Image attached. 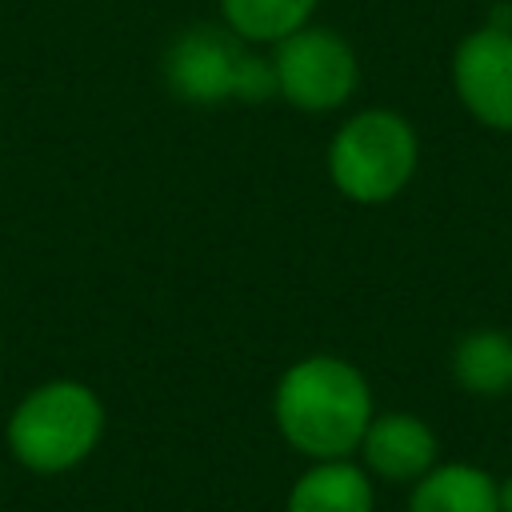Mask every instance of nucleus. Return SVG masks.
I'll list each match as a JSON object with an SVG mask.
<instances>
[{"instance_id":"6","label":"nucleus","mask_w":512,"mask_h":512,"mask_svg":"<svg viewBox=\"0 0 512 512\" xmlns=\"http://www.w3.org/2000/svg\"><path fill=\"white\" fill-rule=\"evenodd\" d=\"M460 108L488 132L512 136V28L480 24L464 32L448 60Z\"/></svg>"},{"instance_id":"11","label":"nucleus","mask_w":512,"mask_h":512,"mask_svg":"<svg viewBox=\"0 0 512 512\" xmlns=\"http://www.w3.org/2000/svg\"><path fill=\"white\" fill-rule=\"evenodd\" d=\"M220 24L256 48H272L276 40L300 32L316 20L320 0H216Z\"/></svg>"},{"instance_id":"12","label":"nucleus","mask_w":512,"mask_h":512,"mask_svg":"<svg viewBox=\"0 0 512 512\" xmlns=\"http://www.w3.org/2000/svg\"><path fill=\"white\" fill-rule=\"evenodd\" d=\"M500 512H512V476L500 484Z\"/></svg>"},{"instance_id":"10","label":"nucleus","mask_w":512,"mask_h":512,"mask_svg":"<svg viewBox=\"0 0 512 512\" xmlns=\"http://www.w3.org/2000/svg\"><path fill=\"white\" fill-rule=\"evenodd\" d=\"M452 380L472 396H500L512 388V336L500 328H472L452 348Z\"/></svg>"},{"instance_id":"5","label":"nucleus","mask_w":512,"mask_h":512,"mask_svg":"<svg viewBox=\"0 0 512 512\" xmlns=\"http://www.w3.org/2000/svg\"><path fill=\"white\" fill-rule=\"evenodd\" d=\"M272 76H276V96L292 104L296 112L324 116L340 112L356 88H360V56L328 24H304L300 32L284 36L268 52Z\"/></svg>"},{"instance_id":"9","label":"nucleus","mask_w":512,"mask_h":512,"mask_svg":"<svg viewBox=\"0 0 512 512\" xmlns=\"http://www.w3.org/2000/svg\"><path fill=\"white\" fill-rule=\"evenodd\" d=\"M408 512H500V484L476 464H432L416 480Z\"/></svg>"},{"instance_id":"8","label":"nucleus","mask_w":512,"mask_h":512,"mask_svg":"<svg viewBox=\"0 0 512 512\" xmlns=\"http://www.w3.org/2000/svg\"><path fill=\"white\" fill-rule=\"evenodd\" d=\"M376 492L364 464L344 460H312L288 488L284 512H372Z\"/></svg>"},{"instance_id":"3","label":"nucleus","mask_w":512,"mask_h":512,"mask_svg":"<svg viewBox=\"0 0 512 512\" xmlns=\"http://www.w3.org/2000/svg\"><path fill=\"white\" fill-rule=\"evenodd\" d=\"M160 76L180 104L196 108L264 104L276 96L272 60L220 20L180 28L160 56Z\"/></svg>"},{"instance_id":"2","label":"nucleus","mask_w":512,"mask_h":512,"mask_svg":"<svg viewBox=\"0 0 512 512\" xmlns=\"http://www.w3.org/2000/svg\"><path fill=\"white\" fill-rule=\"evenodd\" d=\"M108 428L104 400L92 384L52 376L28 388L4 424L12 460L32 476H64L88 464Z\"/></svg>"},{"instance_id":"1","label":"nucleus","mask_w":512,"mask_h":512,"mask_svg":"<svg viewBox=\"0 0 512 512\" xmlns=\"http://www.w3.org/2000/svg\"><path fill=\"white\" fill-rule=\"evenodd\" d=\"M376 416L368 376L336 356L308 352L292 360L272 388V424L304 460H344L360 448Z\"/></svg>"},{"instance_id":"7","label":"nucleus","mask_w":512,"mask_h":512,"mask_svg":"<svg viewBox=\"0 0 512 512\" xmlns=\"http://www.w3.org/2000/svg\"><path fill=\"white\" fill-rule=\"evenodd\" d=\"M356 452L368 476L404 484V480H420L436 464L440 444L428 420L412 412H376Z\"/></svg>"},{"instance_id":"4","label":"nucleus","mask_w":512,"mask_h":512,"mask_svg":"<svg viewBox=\"0 0 512 512\" xmlns=\"http://www.w3.org/2000/svg\"><path fill=\"white\" fill-rule=\"evenodd\" d=\"M324 168L332 188L360 208L392 204L420 168L416 124L396 108H360L328 140Z\"/></svg>"}]
</instances>
